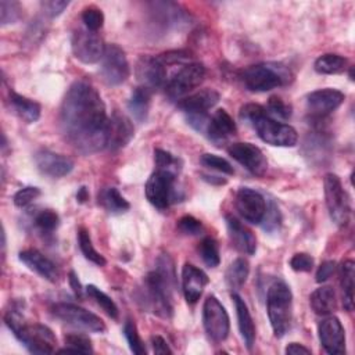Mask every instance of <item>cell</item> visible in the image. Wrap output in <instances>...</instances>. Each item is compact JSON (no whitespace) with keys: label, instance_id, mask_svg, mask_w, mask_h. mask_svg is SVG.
I'll list each match as a JSON object with an SVG mask.
<instances>
[{"label":"cell","instance_id":"6da1fadb","mask_svg":"<svg viewBox=\"0 0 355 355\" xmlns=\"http://www.w3.org/2000/svg\"><path fill=\"white\" fill-rule=\"evenodd\" d=\"M108 116L98 92L86 80L73 82L60 108V126L65 139L82 154L107 146Z\"/></svg>","mask_w":355,"mask_h":355},{"label":"cell","instance_id":"7a4b0ae2","mask_svg":"<svg viewBox=\"0 0 355 355\" xmlns=\"http://www.w3.org/2000/svg\"><path fill=\"white\" fill-rule=\"evenodd\" d=\"M176 287L173 259L168 254L157 258L155 269L144 277L140 301L144 306L159 318L169 319L173 315L172 294Z\"/></svg>","mask_w":355,"mask_h":355},{"label":"cell","instance_id":"3957f363","mask_svg":"<svg viewBox=\"0 0 355 355\" xmlns=\"http://www.w3.org/2000/svg\"><path fill=\"white\" fill-rule=\"evenodd\" d=\"M239 115L240 119L255 129L262 141L276 147H293L297 144V130L287 123L273 119L262 105L254 103L244 104L240 108Z\"/></svg>","mask_w":355,"mask_h":355},{"label":"cell","instance_id":"277c9868","mask_svg":"<svg viewBox=\"0 0 355 355\" xmlns=\"http://www.w3.org/2000/svg\"><path fill=\"white\" fill-rule=\"evenodd\" d=\"M243 85L251 92H269L291 82L290 69L280 62H263L245 68L240 73Z\"/></svg>","mask_w":355,"mask_h":355},{"label":"cell","instance_id":"5b68a950","mask_svg":"<svg viewBox=\"0 0 355 355\" xmlns=\"http://www.w3.org/2000/svg\"><path fill=\"white\" fill-rule=\"evenodd\" d=\"M293 294L290 287L282 282H273L266 293V311L276 337H283L291 322Z\"/></svg>","mask_w":355,"mask_h":355},{"label":"cell","instance_id":"8992f818","mask_svg":"<svg viewBox=\"0 0 355 355\" xmlns=\"http://www.w3.org/2000/svg\"><path fill=\"white\" fill-rule=\"evenodd\" d=\"M324 200L329 215L331 220L340 226L345 227L351 216V201L348 193L343 187L340 178L334 173H327L324 176Z\"/></svg>","mask_w":355,"mask_h":355},{"label":"cell","instance_id":"52a82bcc","mask_svg":"<svg viewBox=\"0 0 355 355\" xmlns=\"http://www.w3.org/2000/svg\"><path fill=\"white\" fill-rule=\"evenodd\" d=\"M176 175L155 169L146 182V197L158 209H165L171 205V202L180 201V196L178 194V189L175 187Z\"/></svg>","mask_w":355,"mask_h":355},{"label":"cell","instance_id":"ba28073f","mask_svg":"<svg viewBox=\"0 0 355 355\" xmlns=\"http://www.w3.org/2000/svg\"><path fill=\"white\" fill-rule=\"evenodd\" d=\"M205 78V67L201 62H187L165 85V93L171 100H182L187 93L198 87Z\"/></svg>","mask_w":355,"mask_h":355},{"label":"cell","instance_id":"9c48e42d","mask_svg":"<svg viewBox=\"0 0 355 355\" xmlns=\"http://www.w3.org/2000/svg\"><path fill=\"white\" fill-rule=\"evenodd\" d=\"M51 313L65 323L85 329L87 331L104 333L107 329L100 316L76 304L57 302L51 306Z\"/></svg>","mask_w":355,"mask_h":355},{"label":"cell","instance_id":"30bf717a","mask_svg":"<svg viewBox=\"0 0 355 355\" xmlns=\"http://www.w3.org/2000/svg\"><path fill=\"white\" fill-rule=\"evenodd\" d=\"M202 324L207 336L215 341L226 340L230 329L229 316L223 305L215 295H208L202 306Z\"/></svg>","mask_w":355,"mask_h":355},{"label":"cell","instance_id":"8fae6325","mask_svg":"<svg viewBox=\"0 0 355 355\" xmlns=\"http://www.w3.org/2000/svg\"><path fill=\"white\" fill-rule=\"evenodd\" d=\"M14 336L22 343V345L32 354H53L55 352L57 338L53 330L44 324L33 323L24 324Z\"/></svg>","mask_w":355,"mask_h":355},{"label":"cell","instance_id":"7c38bea8","mask_svg":"<svg viewBox=\"0 0 355 355\" xmlns=\"http://www.w3.org/2000/svg\"><path fill=\"white\" fill-rule=\"evenodd\" d=\"M100 61V72L107 85L118 86L129 78V64L125 51L118 44H105V50Z\"/></svg>","mask_w":355,"mask_h":355},{"label":"cell","instance_id":"4fadbf2b","mask_svg":"<svg viewBox=\"0 0 355 355\" xmlns=\"http://www.w3.org/2000/svg\"><path fill=\"white\" fill-rule=\"evenodd\" d=\"M71 47L73 55L85 64H94L100 61L105 50V44L97 32H92L86 28L78 29L72 33Z\"/></svg>","mask_w":355,"mask_h":355},{"label":"cell","instance_id":"5bb4252c","mask_svg":"<svg viewBox=\"0 0 355 355\" xmlns=\"http://www.w3.org/2000/svg\"><path fill=\"white\" fill-rule=\"evenodd\" d=\"M229 155L243 165L250 173L255 176H263L268 169V161L259 147L251 143L240 141L233 143L227 148Z\"/></svg>","mask_w":355,"mask_h":355},{"label":"cell","instance_id":"9a60e30c","mask_svg":"<svg viewBox=\"0 0 355 355\" xmlns=\"http://www.w3.org/2000/svg\"><path fill=\"white\" fill-rule=\"evenodd\" d=\"M236 209L244 220L259 225L266 212V200L259 191L241 187L236 194Z\"/></svg>","mask_w":355,"mask_h":355},{"label":"cell","instance_id":"2e32d148","mask_svg":"<svg viewBox=\"0 0 355 355\" xmlns=\"http://www.w3.org/2000/svg\"><path fill=\"white\" fill-rule=\"evenodd\" d=\"M319 340L324 351L330 355L345 354V331L336 316H327L318 324Z\"/></svg>","mask_w":355,"mask_h":355},{"label":"cell","instance_id":"e0dca14e","mask_svg":"<svg viewBox=\"0 0 355 355\" xmlns=\"http://www.w3.org/2000/svg\"><path fill=\"white\" fill-rule=\"evenodd\" d=\"M345 96L337 89H319L306 96V108L312 118H324L338 108Z\"/></svg>","mask_w":355,"mask_h":355},{"label":"cell","instance_id":"ac0fdd59","mask_svg":"<svg viewBox=\"0 0 355 355\" xmlns=\"http://www.w3.org/2000/svg\"><path fill=\"white\" fill-rule=\"evenodd\" d=\"M135 128L128 116L114 111L107 123V148L116 151L125 147L133 137Z\"/></svg>","mask_w":355,"mask_h":355},{"label":"cell","instance_id":"d6986e66","mask_svg":"<svg viewBox=\"0 0 355 355\" xmlns=\"http://www.w3.org/2000/svg\"><path fill=\"white\" fill-rule=\"evenodd\" d=\"M136 76L140 86H144L153 92L154 89L164 86L166 80V69L158 57L144 55L137 61Z\"/></svg>","mask_w":355,"mask_h":355},{"label":"cell","instance_id":"ffe728a7","mask_svg":"<svg viewBox=\"0 0 355 355\" xmlns=\"http://www.w3.org/2000/svg\"><path fill=\"white\" fill-rule=\"evenodd\" d=\"M35 164L43 175L50 178H62L73 169V161L71 158L46 148L35 153Z\"/></svg>","mask_w":355,"mask_h":355},{"label":"cell","instance_id":"44dd1931","mask_svg":"<svg viewBox=\"0 0 355 355\" xmlns=\"http://www.w3.org/2000/svg\"><path fill=\"white\" fill-rule=\"evenodd\" d=\"M208 282H209V279L204 270H201L200 268H197L191 263L183 265L182 290H183V295H184L187 304L193 305L200 300Z\"/></svg>","mask_w":355,"mask_h":355},{"label":"cell","instance_id":"7402d4cb","mask_svg":"<svg viewBox=\"0 0 355 355\" xmlns=\"http://www.w3.org/2000/svg\"><path fill=\"white\" fill-rule=\"evenodd\" d=\"M219 93L214 89H202L178 101V108L186 115H207L208 110L219 101Z\"/></svg>","mask_w":355,"mask_h":355},{"label":"cell","instance_id":"603a6c76","mask_svg":"<svg viewBox=\"0 0 355 355\" xmlns=\"http://www.w3.org/2000/svg\"><path fill=\"white\" fill-rule=\"evenodd\" d=\"M19 261L31 270L40 275L43 279L55 283L60 277V270L55 263L37 250H24L19 252Z\"/></svg>","mask_w":355,"mask_h":355},{"label":"cell","instance_id":"cb8c5ba5","mask_svg":"<svg viewBox=\"0 0 355 355\" xmlns=\"http://www.w3.org/2000/svg\"><path fill=\"white\" fill-rule=\"evenodd\" d=\"M226 226H227L229 237H230L233 245L239 251H241L247 255L255 254L257 239L250 229H247L244 225H241V222L232 215H226Z\"/></svg>","mask_w":355,"mask_h":355},{"label":"cell","instance_id":"d4e9b609","mask_svg":"<svg viewBox=\"0 0 355 355\" xmlns=\"http://www.w3.org/2000/svg\"><path fill=\"white\" fill-rule=\"evenodd\" d=\"M205 133L212 141H222L236 133V123L227 111L220 108L208 119Z\"/></svg>","mask_w":355,"mask_h":355},{"label":"cell","instance_id":"484cf974","mask_svg":"<svg viewBox=\"0 0 355 355\" xmlns=\"http://www.w3.org/2000/svg\"><path fill=\"white\" fill-rule=\"evenodd\" d=\"M232 300L236 308V315H237V324H239V330L241 333V337L244 340V344L248 349L252 348L254 343H255V324L254 320L251 318V313L247 308V304L244 302V300L237 294V293H232Z\"/></svg>","mask_w":355,"mask_h":355},{"label":"cell","instance_id":"4316f807","mask_svg":"<svg viewBox=\"0 0 355 355\" xmlns=\"http://www.w3.org/2000/svg\"><path fill=\"white\" fill-rule=\"evenodd\" d=\"M309 305L316 315H320V316L331 315L337 308L334 290L329 286H322L316 288L309 295Z\"/></svg>","mask_w":355,"mask_h":355},{"label":"cell","instance_id":"83f0119b","mask_svg":"<svg viewBox=\"0 0 355 355\" xmlns=\"http://www.w3.org/2000/svg\"><path fill=\"white\" fill-rule=\"evenodd\" d=\"M8 103L11 110L26 123H33L40 116V105L36 101L26 98L15 92H10Z\"/></svg>","mask_w":355,"mask_h":355},{"label":"cell","instance_id":"f1b7e54d","mask_svg":"<svg viewBox=\"0 0 355 355\" xmlns=\"http://www.w3.org/2000/svg\"><path fill=\"white\" fill-rule=\"evenodd\" d=\"M354 277H355V263L354 261L347 259L340 265V287H341L343 306L348 312L354 309Z\"/></svg>","mask_w":355,"mask_h":355},{"label":"cell","instance_id":"f546056e","mask_svg":"<svg viewBox=\"0 0 355 355\" xmlns=\"http://www.w3.org/2000/svg\"><path fill=\"white\" fill-rule=\"evenodd\" d=\"M150 100H151L150 89L144 86H137L136 89H133L128 101V110L137 122H144L147 119L148 110H150Z\"/></svg>","mask_w":355,"mask_h":355},{"label":"cell","instance_id":"4dcf8cb0","mask_svg":"<svg viewBox=\"0 0 355 355\" xmlns=\"http://www.w3.org/2000/svg\"><path fill=\"white\" fill-rule=\"evenodd\" d=\"M98 204H101L110 214H123L130 208V204L115 187L103 189L98 194Z\"/></svg>","mask_w":355,"mask_h":355},{"label":"cell","instance_id":"1f68e13d","mask_svg":"<svg viewBox=\"0 0 355 355\" xmlns=\"http://www.w3.org/2000/svg\"><path fill=\"white\" fill-rule=\"evenodd\" d=\"M347 67V58L338 54H323L316 58L313 68L318 73L322 75H333V73H340L345 69Z\"/></svg>","mask_w":355,"mask_h":355},{"label":"cell","instance_id":"d6a6232c","mask_svg":"<svg viewBox=\"0 0 355 355\" xmlns=\"http://www.w3.org/2000/svg\"><path fill=\"white\" fill-rule=\"evenodd\" d=\"M250 273V263L244 258L234 259L226 270V282L232 288L241 287Z\"/></svg>","mask_w":355,"mask_h":355},{"label":"cell","instance_id":"836d02e7","mask_svg":"<svg viewBox=\"0 0 355 355\" xmlns=\"http://www.w3.org/2000/svg\"><path fill=\"white\" fill-rule=\"evenodd\" d=\"M78 243H79V248L86 259L96 263L97 266H104L107 263L105 258L93 247L90 234L85 227H80L78 230Z\"/></svg>","mask_w":355,"mask_h":355},{"label":"cell","instance_id":"e575fe53","mask_svg":"<svg viewBox=\"0 0 355 355\" xmlns=\"http://www.w3.org/2000/svg\"><path fill=\"white\" fill-rule=\"evenodd\" d=\"M65 348L58 349L60 354L64 352H79V354H92L93 347L90 338L83 333H69L64 337Z\"/></svg>","mask_w":355,"mask_h":355},{"label":"cell","instance_id":"d590c367","mask_svg":"<svg viewBox=\"0 0 355 355\" xmlns=\"http://www.w3.org/2000/svg\"><path fill=\"white\" fill-rule=\"evenodd\" d=\"M198 252L201 259L204 261V263L209 268H215L219 265L220 262V257H219V247L218 243L214 237L207 236L201 240L200 245H198Z\"/></svg>","mask_w":355,"mask_h":355},{"label":"cell","instance_id":"8d00e7d4","mask_svg":"<svg viewBox=\"0 0 355 355\" xmlns=\"http://www.w3.org/2000/svg\"><path fill=\"white\" fill-rule=\"evenodd\" d=\"M85 291H86V294H87L92 300H94V302H96L97 305L101 306V309H103L110 318H112V319H116V318H118V306L115 305V302H114L104 291H101L98 287H96V286H93V284H89V286L85 288Z\"/></svg>","mask_w":355,"mask_h":355},{"label":"cell","instance_id":"74e56055","mask_svg":"<svg viewBox=\"0 0 355 355\" xmlns=\"http://www.w3.org/2000/svg\"><path fill=\"white\" fill-rule=\"evenodd\" d=\"M154 162L157 169L159 171H166L173 175H178L180 171V161L169 151H165L162 148L154 150Z\"/></svg>","mask_w":355,"mask_h":355},{"label":"cell","instance_id":"f35d334b","mask_svg":"<svg viewBox=\"0 0 355 355\" xmlns=\"http://www.w3.org/2000/svg\"><path fill=\"white\" fill-rule=\"evenodd\" d=\"M123 336L129 344V348L133 354L136 355H144L146 354V348L144 344L139 336L136 323L132 319H126L125 324H123Z\"/></svg>","mask_w":355,"mask_h":355},{"label":"cell","instance_id":"ab89813d","mask_svg":"<svg viewBox=\"0 0 355 355\" xmlns=\"http://www.w3.org/2000/svg\"><path fill=\"white\" fill-rule=\"evenodd\" d=\"M22 15V7L18 1L1 0L0 1V22L1 25H8L17 22Z\"/></svg>","mask_w":355,"mask_h":355},{"label":"cell","instance_id":"60d3db41","mask_svg":"<svg viewBox=\"0 0 355 355\" xmlns=\"http://www.w3.org/2000/svg\"><path fill=\"white\" fill-rule=\"evenodd\" d=\"M60 223V218L55 211L53 209H43L35 216L36 227L43 233H51L57 229Z\"/></svg>","mask_w":355,"mask_h":355},{"label":"cell","instance_id":"b9f144b4","mask_svg":"<svg viewBox=\"0 0 355 355\" xmlns=\"http://www.w3.org/2000/svg\"><path fill=\"white\" fill-rule=\"evenodd\" d=\"M200 164L209 168V169H215V171L226 173V175H233L234 173V169L230 165V162L226 161L225 158L219 157V155H215V154H209V153L202 154L200 157Z\"/></svg>","mask_w":355,"mask_h":355},{"label":"cell","instance_id":"7bdbcfd3","mask_svg":"<svg viewBox=\"0 0 355 355\" xmlns=\"http://www.w3.org/2000/svg\"><path fill=\"white\" fill-rule=\"evenodd\" d=\"M266 112L269 115L282 118V119H288L293 114V108L290 104H287L284 100H282L277 96H272L268 100V107H266Z\"/></svg>","mask_w":355,"mask_h":355},{"label":"cell","instance_id":"ee69618b","mask_svg":"<svg viewBox=\"0 0 355 355\" xmlns=\"http://www.w3.org/2000/svg\"><path fill=\"white\" fill-rule=\"evenodd\" d=\"M82 21L86 29L92 32H97L104 24V15L97 7H86L82 12Z\"/></svg>","mask_w":355,"mask_h":355},{"label":"cell","instance_id":"f6af8a7d","mask_svg":"<svg viewBox=\"0 0 355 355\" xmlns=\"http://www.w3.org/2000/svg\"><path fill=\"white\" fill-rule=\"evenodd\" d=\"M40 194H42L40 189H37V187H35V186H26V187L19 189V190L14 194L12 200H14V204H15L17 207L22 208V207L29 205L32 201H35Z\"/></svg>","mask_w":355,"mask_h":355},{"label":"cell","instance_id":"bcb514c9","mask_svg":"<svg viewBox=\"0 0 355 355\" xmlns=\"http://www.w3.org/2000/svg\"><path fill=\"white\" fill-rule=\"evenodd\" d=\"M262 222H263V229L268 232H273L280 226V222H282L280 211H279V207L275 204V201H270L269 205L266 202V212Z\"/></svg>","mask_w":355,"mask_h":355},{"label":"cell","instance_id":"7dc6e473","mask_svg":"<svg viewBox=\"0 0 355 355\" xmlns=\"http://www.w3.org/2000/svg\"><path fill=\"white\" fill-rule=\"evenodd\" d=\"M178 230L183 234L197 236L202 232V223L191 215H184L178 220Z\"/></svg>","mask_w":355,"mask_h":355},{"label":"cell","instance_id":"c3c4849f","mask_svg":"<svg viewBox=\"0 0 355 355\" xmlns=\"http://www.w3.org/2000/svg\"><path fill=\"white\" fill-rule=\"evenodd\" d=\"M290 266L295 272H311L313 268V258L305 252L294 254L290 259Z\"/></svg>","mask_w":355,"mask_h":355},{"label":"cell","instance_id":"681fc988","mask_svg":"<svg viewBox=\"0 0 355 355\" xmlns=\"http://www.w3.org/2000/svg\"><path fill=\"white\" fill-rule=\"evenodd\" d=\"M68 4L69 1H65V0H50V1H43L42 8L46 15H49L50 18H54L60 15L68 7Z\"/></svg>","mask_w":355,"mask_h":355},{"label":"cell","instance_id":"f907efd6","mask_svg":"<svg viewBox=\"0 0 355 355\" xmlns=\"http://www.w3.org/2000/svg\"><path fill=\"white\" fill-rule=\"evenodd\" d=\"M189 53L187 51H183V50H175V51H168V53H164L161 54L158 58L164 62V65H168V64H178V62H183V61H187L189 60Z\"/></svg>","mask_w":355,"mask_h":355},{"label":"cell","instance_id":"816d5d0a","mask_svg":"<svg viewBox=\"0 0 355 355\" xmlns=\"http://www.w3.org/2000/svg\"><path fill=\"white\" fill-rule=\"evenodd\" d=\"M336 270V262L334 261H324L320 263V266L316 270V282L323 283L326 282Z\"/></svg>","mask_w":355,"mask_h":355},{"label":"cell","instance_id":"f5cc1de1","mask_svg":"<svg viewBox=\"0 0 355 355\" xmlns=\"http://www.w3.org/2000/svg\"><path fill=\"white\" fill-rule=\"evenodd\" d=\"M151 347L154 354H172V349L168 347L166 341L161 336L151 337Z\"/></svg>","mask_w":355,"mask_h":355},{"label":"cell","instance_id":"db71d44e","mask_svg":"<svg viewBox=\"0 0 355 355\" xmlns=\"http://www.w3.org/2000/svg\"><path fill=\"white\" fill-rule=\"evenodd\" d=\"M68 282H69V286H71L73 294H75L78 298H82V295H83V287H82V284H80V282H79V279H78V276H76V273H75L73 270L69 272V275H68Z\"/></svg>","mask_w":355,"mask_h":355},{"label":"cell","instance_id":"11a10c76","mask_svg":"<svg viewBox=\"0 0 355 355\" xmlns=\"http://www.w3.org/2000/svg\"><path fill=\"white\" fill-rule=\"evenodd\" d=\"M286 354H291V355H297V354H311V349L304 347L302 344H298V343H290L286 349H284Z\"/></svg>","mask_w":355,"mask_h":355},{"label":"cell","instance_id":"9f6ffc18","mask_svg":"<svg viewBox=\"0 0 355 355\" xmlns=\"http://www.w3.org/2000/svg\"><path fill=\"white\" fill-rule=\"evenodd\" d=\"M87 198H89L87 189H86L85 186H82V187L78 190V193H76V200H78L79 202H85Z\"/></svg>","mask_w":355,"mask_h":355}]
</instances>
